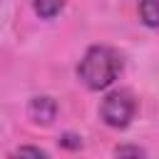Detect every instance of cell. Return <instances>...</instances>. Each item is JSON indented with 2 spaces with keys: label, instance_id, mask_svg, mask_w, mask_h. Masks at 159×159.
<instances>
[{
  "label": "cell",
  "instance_id": "cell-1",
  "mask_svg": "<svg viewBox=\"0 0 159 159\" xmlns=\"http://www.w3.org/2000/svg\"><path fill=\"white\" fill-rule=\"evenodd\" d=\"M119 70H122L119 55L112 47L94 45V47H89L84 52L80 67H77V75L89 89H104L117 80Z\"/></svg>",
  "mask_w": 159,
  "mask_h": 159
},
{
  "label": "cell",
  "instance_id": "cell-2",
  "mask_svg": "<svg viewBox=\"0 0 159 159\" xmlns=\"http://www.w3.org/2000/svg\"><path fill=\"white\" fill-rule=\"evenodd\" d=\"M134 109H137V102L132 97V92L127 89H114L104 97L102 107H99V114L102 119L109 124V127H127L134 117Z\"/></svg>",
  "mask_w": 159,
  "mask_h": 159
},
{
  "label": "cell",
  "instance_id": "cell-3",
  "mask_svg": "<svg viewBox=\"0 0 159 159\" xmlns=\"http://www.w3.org/2000/svg\"><path fill=\"white\" fill-rule=\"evenodd\" d=\"M57 114V104L50 99V97H35L30 102V117L37 122V124H50Z\"/></svg>",
  "mask_w": 159,
  "mask_h": 159
},
{
  "label": "cell",
  "instance_id": "cell-4",
  "mask_svg": "<svg viewBox=\"0 0 159 159\" xmlns=\"http://www.w3.org/2000/svg\"><path fill=\"white\" fill-rule=\"evenodd\" d=\"M139 15H142L144 25H149V27H159V0H142V5H139Z\"/></svg>",
  "mask_w": 159,
  "mask_h": 159
},
{
  "label": "cell",
  "instance_id": "cell-5",
  "mask_svg": "<svg viewBox=\"0 0 159 159\" xmlns=\"http://www.w3.org/2000/svg\"><path fill=\"white\" fill-rule=\"evenodd\" d=\"M62 5H65V0H35V10H37V15L45 17V20L55 17V15L62 10Z\"/></svg>",
  "mask_w": 159,
  "mask_h": 159
},
{
  "label": "cell",
  "instance_id": "cell-6",
  "mask_svg": "<svg viewBox=\"0 0 159 159\" xmlns=\"http://www.w3.org/2000/svg\"><path fill=\"white\" fill-rule=\"evenodd\" d=\"M15 154H32V157H45V152H42V149H30V147H22V149H17Z\"/></svg>",
  "mask_w": 159,
  "mask_h": 159
},
{
  "label": "cell",
  "instance_id": "cell-7",
  "mask_svg": "<svg viewBox=\"0 0 159 159\" xmlns=\"http://www.w3.org/2000/svg\"><path fill=\"white\" fill-rule=\"evenodd\" d=\"M117 154H142V149H117Z\"/></svg>",
  "mask_w": 159,
  "mask_h": 159
}]
</instances>
